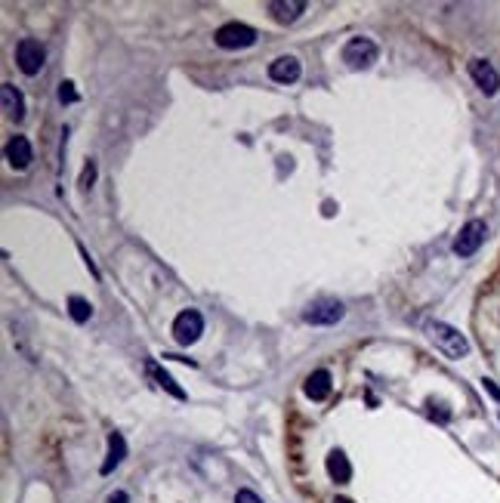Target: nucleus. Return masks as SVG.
<instances>
[{
	"mask_svg": "<svg viewBox=\"0 0 500 503\" xmlns=\"http://www.w3.org/2000/svg\"><path fill=\"white\" fill-rule=\"evenodd\" d=\"M201 334H204V315H201L198 309H185V312L176 315V321H173V337H176L179 346L198 343Z\"/></svg>",
	"mask_w": 500,
	"mask_h": 503,
	"instance_id": "3",
	"label": "nucleus"
},
{
	"mask_svg": "<svg viewBox=\"0 0 500 503\" xmlns=\"http://www.w3.org/2000/svg\"><path fill=\"white\" fill-rule=\"evenodd\" d=\"M377 59H380V46L374 43L371 37H353V41L343 46V62H346L353 72H364V68H371Z\"/></svg>",
	"mask_w": 500,
	"mask_h": 503,
	"instance_id": "2",
	"label": "nucleus"
},
{
	"mask_svg": "<svg viewBox=\"0 0 500 503\" xmlns=\"http://www.w3.org/2000/svg\"><path fill=\"white\" fill-rule=\"evenodd\" d=\"M426 337L433 340L435 349H439L442 355H448V358H463V355L470 352V340L460 334L457 328H451V324H445V321H429L426 324Z\"/></svg>",
	"mask_w": 500,
	"mask_h": 503,
	"instance_id": "1",
	"label": "nucleus"
},
{
	"mask_svg": "<svg viewBox=\"0 0 500 503\" xmlns=\"http://www.w3.org/2000/svg\"><path fill=\"white\" fill-rule=\"evenodd\" d=\"M105 503H130V497H127V494H124V491H114V494H112V497H108Z\"/></svg>",
	"mask_w": 500,
	"mask_h": 503,
	"instance_id": "22",
	"label": "nucleus"
},
{
	"mask_svg": "<svg viewBox=\"0 0 500 503\" xmlns=\"http://www.w3.org/2000/svg\"><path fill=\"white\" fill-rule=\"evenodd\" d=\"M470 74H473L475 87L485 93V96H494V93L500 90V74H497V68L491 65L488 59H473L470 62Z\"/></svg>",
	"mask_w": 500,
	"mask_h": 503,
	"instance_id": "8",
	"label": "nucleus"
},
{
	"mask_svg": "<svg viewBox=\"0 0 500 503\" xmlns=\"http://www.w3.org/2000/svg\"><path fill=\"white\" fill-rule=\"evenodd\" d=\"M0 102H4L6 118H13V121L25 118V99H22V93L15 90L13 83H4V87H0Z\"/></svg>",
	"mask_w": 500,
	"mask_h": 503,
	"instance_id": "12",
	"label": "nucleus"
},
{
	"mask_svg": "<svg viewBox=\"0 0 500 503\" xmlns=\"http://www.w3.org/2000/svg\"><path fill=\"white\" fill-rule=\"evenodd\" d=\"M44 59H46V53H44V46L37 43V41H31V37H25V41H19V46H15V65L22 68V74H37L44 68Z\"/></svg>",
	"mask_w": 500,
	"mask_h": 503,
	"instance_id": "6",
	"label": "nucleus"
},
{
	"mask_svg": "<svg viewBox=\"0 0 500 503\" xmlns=\"http://www.w3.org/2000/svg\"><path fill=\"white\" fill-rule=\"evenodd\" d=\"M59 99H62V102H68V105L77 102V90H74V83H72V81H65V83L59 87Z\"/></svg>",
	"mask_w": 500,
	"mask_h": 503,
	"instance_id": "18",
	"label": "nucleus"
},
{
	"mask_svg": "<svg viewBox=\"0 0 500 503\" xmlns=\"http://www.w3.org/2000/svg\"><path fill=\"white\" fill-rule=\"evenodd\" d=\"M235 503H263L260 497H256L254 491H247V488H241L238 494H235Z\"/></svg>",
	"mask_w": 500,
	"mask_h": 503,
	"instance_id": "19",
	"label": "nucleus"
},
{
	"mask_svg": "<svg viewBox=\"0 0 500 503\" xmlns=\"http://www.w3.org/2000/svg\"><path fill=\"white\" fill-rule=\"evenodd\" d=\"M68 312H72V318L77 324H84V321H90L93 306H90V300H84V297H68Z\"/></svg>",
	"mask_w": 500,
	"mask_h": 503,
	"instance_id": "17",
	"label": "nucleus"
},
{
	"mask_svg": "<svg viewBox=\"0 0 500 503\" xmlns=\"http://www.w3.org/2000/svg\"><path fill=\"white\" fill-rule=\"evenodd\" d=\"M334 503H353V500H346V497H337V500H334Z\"/></svg>",
	"mask_w": 500,
	"mask_h": 503,
	"instance_id": "23",
	"label": "nucleus"
},
{
	"mask_svg": "<svg viewBox=\"0 0 500 503\" xmlns=\"http://www.w3.org/2000/svg\"><path fill=\"white\" fill-rule=\"evenodd\" d=\"M124 457H127V442H124L121 432H112V436H108V457L103 463V476H108L114 467H121Z\"/></svg>",
	"mask_w": 500,
	"mask_h": 503,
	"instance_id": "15",
	"label": "nucleus"
},
{
	"mask_svg": "<svg viewBox=\"0 0 500 503\" xmlns=\"http://www.w3.org/2000/svg\"><path fill=\"white\" fill-rule=\"evenodd\" d=\"M327 476L334 478L337 485H346L353 478V463L343 451H331L327 454Z\"/></svg>",
	"mask_w": 500,
	"mask_h": 503,
	"instance_id": "13",
	"label": "nucleus"
},
{
	"mask_svg": "<svg viewBox=\"0 0 500 503\" xmlns=\"http://www.w3.org/2000/svg\"><path fill=\"white\" fill-rule=\"evenodd\" d=\"M482 386H485V392H488V396H494V398L500 401V389L494 386V380H482Z\"/></svg>",
	"mask_w": 500,
	"mask_h": 503,
	"instance_id": "21",
	"label": "nucleus"
},
{
	"mask_svg": "<svg viewBox=\"0 0 500 503\" xmlns=\"http://www.w3.org/2000/svg\"><path fill=\"white\" fill-rule=\"evenodd\" d=\"M485 235H488L485 222H482V220H470L463 229H460V235L454 238V253H457V257H473V253L482 247V241H485Z\"/></svg>",
	"mask_w": 500,
	"mask_h": 503,
	"instance_id": "5",
	"label": "nucleus"
},
{
	"mask_svg": "<svg viewBox=\"0 0 500 503\" xmlns=\"http://www.w3.org/2000/svg\"><path fill=\"white\" fill-rule=\"evenodd\" d=\"M343 303L340 300H315V303L306 306V312H303V321L306 324H337L343 318Z\"/></svg>",
	"mask_w": 500,
	"mask_h": 503,
	"instance_id": "7",
	"label": "nucleus"
},
{
	"mask_svg": "<svg viewBox=\"0 0 500 503\" xmlns=\"http://www.w3.org/2000/svg\"><path fill=\"white\" fill-rule=\"evenodd\" d=\"M93 176H96V170H93V164H87V170H84V180H81V185H84V189H90Z\"/></svg>",
	"mask_w": 500,
	"mask_h": 503,
	"instance_id": "20",
	"label": "nucleus"
},
{
	"mask_svg": "<svg viewBox=\"0 0 500 503\" xmlns=\"http://www.w3.org/2000/svg\"><path fill=\"white\" fill-rule=\"evenodd\" d=\"M213 41L223 46V50H241V46L256 43V31L250 25H241V22H229V25L216 28Z\"/></svg>",
	"mask_w": 500,
	"mask_h": 503,
	"instance_id": "4",
	"label": "nucleus"
},
{
	"mask_svg": "<svg viewBox=\"0 0 500 503\" xmlns=\"http://www.w3.org/2000/svg\"><path fill=\"white\" fill-rule=\"evenodd\" d=\"M269 77H272V81H278V83L300 81V59H296V56H278L269 65Z\"/></svg>",
	"mask_w": 500,
	"mask_h": 503,
	"instance_id": "9",
	"label": "nucleus"
},
{
	"mask_svg": "<svg viewBox=\"0 0 500 503\" xmlns=\"http://www.w3.org/2000/svg\"><path fill=\"white\" fill-rule=\"evenodd\" d=\"M31 158H34V152H31V142L25 136H13L10 142H6V161H10L15 170H25L31 164Z\"/></svg>",
	"mask_w": 500,
	"mask_h": 503,
	"instance_id": "11",
	"label": "nucleus"
},
{
	"mask_svg": "<svg viewBox=\"0 0 500 503\" xmlns=\"http://www.w3.org/2000/svg\"><path fill=\"white\" fill-rule=\"evenodd\" d=\"M269 13L275 22H281V25H291V22H296L303 13H306V4H303V0H272Z\"/></svg>",
	"mask_w": 500,
	"mask_h": 503,
	"instance_id": "10",
	"label": "nucleus"
},
{
	"mask_svg": "<svg viewBox=\"0 0 500 503\" xmlns=\"http://www.w3.org/2000/svg\"><path fill=\"white\" fill-rule=\"evenodd\" d=\"M145 370H148V374L154 377V383H158L161 389H167V392H170V396H173V398H179V401L185 398V389H183V386H179V383H176L173 377H170V374H167V370H164V368H158V365H154V361H145Z\"/></svg>",
	"mask_w": 500,
	"mask_h": 503,
	"instance_id": "16",
	"label": "nucleus"
},
{
	"mask_svg": "<svg viewBox=\"0 0 500 503\" xmlns=\"http://www.w3.org/2000/svg\"><path fill=\"white\" fill-rule=\"evenodd\" d=\"M306 396L312 398V401H324L327 396H331V374L327 370H312V374L306 377Z\"/></svg>",
	"mask_w": 500,
	"mask_h": 503,
	"instance_id": "14",
	"label": "nucleus"
}]
</instances>
